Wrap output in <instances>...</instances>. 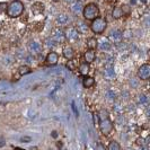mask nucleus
I'll use <instances>...</instances> for the list:
<instances>
[{
    "mask_svg": "<svg viewBox=\"0 0 150 150\" xmlns=\"http://www.w3.org/2000/svg\"><path fill=\"white\" fill-rule=\"evenodd\" d=\"M124 13H123V9L121 7H115L112 11V17L114 19H120L121 17H123Z\"/></svg>",
    "mask_w": 150,
    "mask_h": 150,
    "instance_id": "19",
    "label": "nucleus"
},
{
    "mask_svg": "<svg viewBox=\"0 0 150 150\" xmlns=\"http://www.w3.org/2000/svg\"><path fill=\"white\" fill-rule=\"evenodd\" d=\"M106 1H107V2H115L116 0H106Z\"/></svg>",
    "mask_w": 150,
    "mask_h": 150,
    "instance_id": "25",
    "label": "nucleus"
},
{
    "mask_svg": "<svg viewBox=\"0 0 150 150\" xmlns=\"http://www.w3.org/2000/svg\"><path fill=\"white\" fill-rule=\"evenodd\" d=\"M7 2H0V15L1 14H4L5 11H6V9H7Z\"/></svg>",
    "mask_w": 150,
    "mask_h": 150,
    "instance_id": "24",
    "label": "nucleus"
},
{
    "mask_svg": "<svg viewBox=\"0 0 150 150\" xmlns=\"http://www.w3.org/2000/svg\"><path fill=\"white\" fill-rule=\"evenodd\" d=\"M100 115H98L99 117V130L104 135H108L113 131V122L108 117V113L106 111H100Z\"/></svg>",
    "mask_w": 150,
    "mask_h": 150,
    "instance_id": "1",
    "label": "nucleus"
},
{
    "mask_svg": "<svg viewBox=\"0 0 150 150\" xmlns=\"http://www.w3.org/2000/svg\"><path fill=\"white\" fill-rule=\"evenodd\" d=\"M77 30L79 32V34H88L89 32V26L86 24L85 22H78V27Z\"/></svg>",
    "mask_w": 150,
    "mask_h": 150,
    "instance_id": "15",
    "label": "nucleus"
},
{
    "mask_svg": "<svg viewBox=\"0 0 150 150\" xmlns=\"http://www.w3.org/2000/svg\"><path fill=\"white\" fill-rule=\"evenodd\" d=\"M138 77L141 80H148L150 78V64L149 63H144L138 70Z\"/></svg>",
    "mask_w": 150,
    "mask_h": 150,
    "instance_id": "6",
    "label": "nucleus"
},
{
    "mask_svg": "<svg viewBox=\"0 0 150 150\" xmlns=\"http://www.w3.org/2000/svg\"><path fill=\"white\" fill-rule=\"evenodd\" d=\"M111 45H112V42L108 38L103 36L97 41V47L100 51H108L111 49Z\"/></svg>",
    "mask_w": 150,
    "mask_h": 150,
    "instance_id": "7",
    "label": "nucleus"
},
{
    "mask_svg": "<svg viewBox=\"0 0 150 150\" xmlns=\"http://www.w3.org/2000/svg\"><path fill=\"white\" fill-rule=\"evenodd\" d=\"M24 4L19 0H14L11 1L9 5H7V9H6V14L9 18H17L19 16H22L24 13Z\"/></svg>",
    "mask_w": 150,
    "mask_h": 150,
    "instance_id": "2",
    "label": "nucleus"
},
{
    "mask_svg": "<svg viewBox=\"0 0 150 150\" xmlns=\"http://www.w3.org/2000/svg\"><path fill=\"white\" fill-rule=\"evenodd\" d=\"M52 38L55 40V42H57V43H63V42L66 41V38H64V33H63L62 30H59L54 32V34H53Z\"/></svg>",
    "mask_w": 150,
    "mask_h": 150,
    "instance_id": "13",
    "label": "nucleus"
},
{
    "mask_svg": "<svg viewBox=\"0 0 150 150\" xmlns=\"http://www.w3.org/2000/svg\"><path fill=\"white\" fill-rule=\"evenodd\" d=\"M67 1H71V0H67Z\"/></svg>",
    "mask_w": 150,
    "mask_h": 150,
    "instance_id": "27",
    "label": "nucleus"
},
{
    "mask_svg": "<svg viewBox=\"0 0 150 150\" xmlns=\"http://www.w3.org/2000/svg\"><path fill=\"white\" fill-rule=\"evenodd\" d=\"M27 47H28V51L32 54H40L42 52V45L38 42H35V41H30L27 45Z\"/></svg>",
    "mask_w": 150,
    "mask_h": 150,
    "instance_id": "9",
    "label": "nucleus"
},
{
    "mask_svg": "<svg viewBox=\"0 0 150 150\" xmlns=\"http://www.w3.org/2000/svg\"><path fill=\"white\" fill-rule=\"evenodd\" d=\"M62 54L63 57L67 59V60H72L75 58V50L71 47V46H64L63 50H62Z\"/></svg>",
    "mask_w": 150,
    "mask_h": 150,
    "instance_id": "12",
    "label": "nucleus"
},
{
    "mask_svg": "<svg viewBox=\"0 0 150 150\" xmlns=\"http://www.w3.org/2000/svg\"><path fill=\"white\" fill-rule=\"evenodd\" d=\"M55 21L58 23V25L64 26V25H68V23H69V17L67 15H64V14H60V15L57 16Z\"/></svg>",
    "mask_w": 150,
    "mask_h": 150,
    "instance_id": "16",
    "label": "nucleus"
},
{
    "mask_svg": "<svg viewBox=\"0 0 150 150\" xmlns=\"http://www.w3.org/2000/svg\"><path fill=\"white\" fill-rule=\"evenodd\" d=\"M45 61H46V63H47L49 66H55V64L58 63V61H59V55H58V53L53 52V51L50 52L46 55Z\"/></svg>",
    "mask_w": 150,
    "mask_h": 150,
    "instance_id": "10",
    "label": "nucleus"
},
{
    "mask_svg": "<svg viewBox=\"0 0 150 150\" xmlns=\"http://www.w3.org/2000/svg\"><path fill=\"white\" fill-rule=\"evenodd\" d=\"M107 149L108 150H120L121 146L119 144V142H116V141H111L110 144H108V147H107Z\"/></svg>",
    "mask_w": 150,
    "mask_h": 150,
    "instance_id": "22",
    "label": "nucleus"
},
{
    "mask_svg": "<svg viewBox=\"0 0 150 150\" xmlns=\"http://www.w3.org/2000/svg\"><path fill=\"white\" fill-rule=\"evenodd\" d=\"M83 59H85V62H87V63L94 62L95 59H96V52H95V50L88 49L86 52L83 53Z\"/></svg>",
    "mask_w": 150,
    "mask_h": 150,
    "instance_id": "11",
    "label": "nucleus"
},
{
    "mask_svg": "<svg viewBox=\"0 0 150 150\" xmlns=\"http://www.w3.org/2000/svg\"><path fill=\"white\" fill-rule=\"evenodd\" d=\"M18 72H19L21 76H25V75L30 74L32 70H30V68L28 67V66H21V67L18 68Z\"/></svg>",
    "mask_w": 150,
    "mask_h": 150,
    "instance_id": "21",
    "label": "nucleus"
},
{
    "mask_svg": "<svg viewBox=\"0 0 150 150\" xmlns=\"http://www.w3.org/2000/svg\"><path fill=\"white\" fill-rule=\"evenodd\" d=\"M45 44H46V46H49V47H54L58 43L55 42V40L53 38H49L45 40Z\"/></svg>",
    "mask_w": 150,
    "mask_h": 150,
    "instance_id": "23",
    "label": "nucleus"
},
{
    "mask_svg": "<svg viewBox=\"0 0 150 150\" xmlns=\"http://www.w3.org/2000/svg\"><path fill=\"white\" fill-rule=\"evenodd\" d=\"M52 1H54V2H58V1H60V0H52Z\"/></svg>",
    "mask_w": 150,
    "mask_h": 150,
    "instance_id": "26",
    "label": "nucleus"
},
{
    "mask_svg": "<svg viewBox=\"0 0 150 150\" xmlns=\"http://www.w3.org/2000/svg\"><path fill=\"white\" fill-rule=\"evenodd\" d=\"M83 85L85 88H90L95 85V79L93 77H89V76H85L83 79Z\"/></svg>",
    "mask_w": 150,
    "mask_h": 150,
    "instance_id": "14",
    "label": "nucleus"
},
{
    "mask_svg": "<svg viewBox=\"0 0 150 150\" xmlns=\"http://www.w3.org/2000/svg\"><path fill=\"white\" fill-rule=\"evenodd\" d=\"M64 33V38L66 41L70 42V43H76L79 41V32L76 27H68L67 30L63 32Z\"/></svg>",
    "mask_w": 150,
    "mask_h": 150,
    "instance_id": "5",
    "label": "nucleus"
},
{
    "mask_svg": "<svg viewBox=\"0 0 150 150\" xmlns=\"http://www.w3.org/2000/svg\"><path fill=\"white\" fill-rule=\"evenodd\" d=\"M79 72H80V75L83 76H87L88 74H89L90 71V67H89V63H87V62H83V63H81L80 66H79Z\"/></svg>",
    "mask_w": 150,
    "mask_h": 150,
    "instance_id": "17",
    "label": "nucleus"
},
{
    "mask_svg": "<svg viewBox=\"0 0 150 150\" xmlns=\"http://www.w3.org/2000/svg\"><path fill=\"white\" fill-rule=\"evenodd\" d=\"M87 47L91 49V50H95L97 47V40L95 38H89L87 40Z\"/></svg>",
    "mask_w": 150,
    "mask_h": 150,
    "instance_id": "20",
    "label": "nucleus"
},
{
    "mask_svg": "<svg viewBox=\"0 0 150 150\" xmlns=\"http://www.w3.org/2000/svg\"><path fill=\"white\" fill-rule=\"evenodd\" d=\"M108 38L112 40V42H114V43H117L122 40V34L119 30H113V32H111V35Z\"/></svg>",
    "mask_w": 150,
    "mask_h": 150,
    "instance_id": "18",
    "label": "nucleus"
},
{
    "mask_svg": "<svg viewBox=\"0 0 150 150\" xmlns=\"http://www.w3.org/2000/svg\"><path fill=\"white\" fill-rule=\"evenodd\" d=\"M70 9H71V11H72L75 15L83 14V1H80V0L72 1V2H71V5H70Z\"/></svg>",
    "mask_w": 150,
    "mask_h": 150,
    "instance_id": "8",
    "label": "nucleus"
},
{
    "mask_svg": "<svg viewBox=\"0 0 150 150\" xmlns=\"http://www.w3.org/2000/svg\"><path fill=\"white\" fill-rule=\"evenodd\" d=\"M83 16L86 21H94L95 18L99 17V8L96 4H88L83 6Z\"/></svg>",
    "mask_w": 150,
    "mask_h": 150,
    "instance_id": "3",
    "label": "nucleus"
},
{
    "mask_svg": "<svg viewBox=\"0 0 150 150\" xmlns=\"http://www.w3.org/2000/svg\"><path fill=\"white\" fill-rule=\"evenodd\" d=\"M106 27H107V22L105 18L103 17H97L94 21H91L90 24V30L95 34H103L105 32Z\"/></svg>",
    "mask_w": 150,
    "mask_h": 150,
    "instance_id": "4",
    "label": "nucleus"
}]
</instances>
